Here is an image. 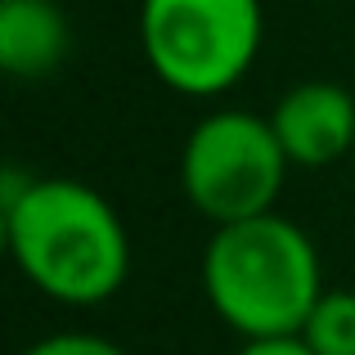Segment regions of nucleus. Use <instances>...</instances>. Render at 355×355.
I'll use <instances>...</instances> for the list:
<instances>
[{
  "label": "nucleus",
  "instance_id": "nucleus-1",
  "mask_svg": "<svg viewBox=\"0 0 355 355\" xmlns=\"http://www.w3.org/2000/svg\"><path fill=\"white\" fill-rule=\"evenodd\" d=\"M0 225L18 275L59 306H104L130 275L126 225L86 180L36 175L23 198L0 207Z\"/></svg>",
  "mask_w": 355,
  "mask_h": 355
},
{
  "label": "nucleus",
  "instance_id": "nucleus-2",
  "mask_svg": "<svg viewBox=\"0 0 355 355\" xmlns=\"http://www.w3.org/2000/svg\"><path fill=\"white\" fill-rule=\"evenodd\" d=\"M320 293V252L297 220L279 211L216 225L202 248V297L243 342L297 338Z\"/></svg>",
  "mask_w": 355,
  "mask_h": 355
},
{
  "label": "nucleus",
  "instance_id": "nucleus-3",
  "mask_svg": "<svg viewBox=\"0 0 355 355\" xmlns=\"http://www.w3.org/2000/svg\"><path fill=\"white\" fill-rule=\"evenodd\" d=\"M261 0H139V50L184 99L234 90L261 54Z\"/></svg>",
  "mask_w": 355,
  "mask_h": 355
},
{
  "label": "nucleus",
  "instance_id": "nucleus-4",
  "mask_svg": "<svg viewBox=\"0 0 355 355\" xmlns=\"http://www.w3.org/2000/svg\"><path fill=\"white\" fill-rule=\"evenodd\" d=\"M288 166L293 162L279 148L270 117L220 108L193 121V130L184 135L180 189L189 207L211 225H234L275 211Z\"/></svg>",
  "mask_w": 355,
  "mask_h": 355
},
{
  "label": "nucleus",
  "instance_id": "nucleus-5",
  "mask_svg": "<svg viewBox=\"0 0 355 355\" xmlns=\"http://www.w3.org/2000/svg\"><path fill=\"white\" fill-rule=\"evenodd\" d=\"M270 130L293 166H333L355 153V95L338 81H297L275 99Z\"/></svg>",
  "mask_w": 355,
  "mask_h": 355
},
{
  "label": "nucleus",
  "instance_id": "nucleus-6",
  "mask_svg": "<svg viewBox=\"0 0 355 355\" xmlns=\"http://www.w3.org/2000/svg\"><path fill=\"white\" fill-rule=\"evenodd\" d=\"M72 54V23L59 0H0V68L41 81Z\"/></svg>",
  "mask_w": 355,
  "mask_h": 355
},
{
  "label": "nucleus",
  "instance_id": "nucleus-7",
  "mask_svg": "<svg viewBox=\"0 0 355 355\" xmlns=\"http://www.w3.org/2000/svg\"><path fill=\"white\" fill-rule=\"evenodd\" d=\"M297 338L315 355H355V293L351 288H324Z\"/></svg>",
  "mask_w": 355,
  "mask_h": 355
},
{
  "label": "nucleus",
  "instance_id": "nucleus-8",
  "mask_svg": "<svg viewBox=\"0 0 355 355\" xmlns=\"http://www.w3.org/2000/svg\"><path fill=\"white\" fill-rule=\"evenodd\" d=\"M18 355H126L117 342L99 338V333H50V338L23 347Z\"/></svg>",
  "mask_w": 355,
  "mask_h": 355
},
{
  "label": "nucleus",
  "instance_id": "nucleus-9",
  "mask_svg": "<svg viewBox=\"0 0 355 355\" xmlns=\"http://www.w3.org/2000/svg\"><path fill=\"white\" fill-rule=\"evenodd\" d=\"M234 355H315L302 338H257V342H243Z\"/></svg>",
  "mask_w": 355,
  "mask_h": 355
},
{
  "label": "nucleus",
  "instance_id": "nucleus-10",
  "mask_svg": "<svg viewBox=\"0 0 355 355\" xmlns=\"http://www.w3.org/2000/svg\"><path fill=\"white\" fill-rule=\"evenodd\" d=\"M311 5H333V0H311Z\"/></svg>",
  "mask_w": 355,
  "mask_h": 355
}]
</instances>
